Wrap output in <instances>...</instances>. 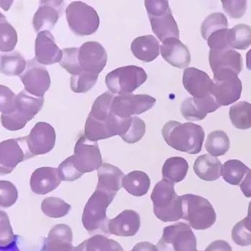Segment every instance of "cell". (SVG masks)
<instances>
[{
	"label": "cell",
	"mask_w": 251,
	"mask_h": 251,
	"mask_svg": "<svg viewBox=\"0 0 251 251\" xmlns=\"http://www.w3.org/2000/svg\"><path fill=\"white\" fill-rule=\"evenodd\" d=\"M114 96L106 92L94 102L84 127V135L90 141L98 142L116 135L122 137L129 129L132 117L124 119L112 111Z\"/></svg>",
	"instance_id": "obj_1"
},
{
	"label": "cell",
	"mask_w": 251,
	"mask_h": 251,
	"mask_svg": "<svg viewBox=\"0 0 251 251\" xmlns=\"http://www.w3.org/2000/svg\"><path fill=\"white\" fill-rule=\"evenodd\" d=\"M162 135L174 149L195 155L202 150L205 131L202 126L196 124L170 121L163 126Z\"/></svg>",
	"instance_id": "obj_2"
},
{
	"label": "cell",
	"mask_w": 251,
	"mask_h": 251,
	"mask_svg": "<svg viewBox=\"0 0 251 251\" xmlns=\"http://www.w3.org/2000/svg\"><path fill=\"white\" fill-rule=\"evenodd\" d=\"M116 195L99 188H97L92 195L84 207L82 215L83 225L89 233L110 234L106 211Z\"/></svg>",
	"instance_id": "obj_3"
},
{
	"label": "cell",
	"mask_w": 251,
	"mask_h": 251,
	"mask_svg": "<svg viewBox=\"0 0 251 251\" xmlns=\"http://www.w3.org/2000/svg\"><path fill=\"white\" fill-rule=\"evenodd\" d=\"M151 200L154 214L163 222H176L182 219V202L176 194L175 183L163 179L155 184Z\"/></svg>",
	"instance_id": "obj_4"
},
{
	"label": "cell",
	"mask_w": 251,
	"mask_h": 251,
	"mask_svg": "<svg viewBox=\"0 0 251 251\" xmlns=\"http://www.w3.org/2000/svg\"><path fill=\"white\" fill-rule=\"evenodd\" d=\"M44 102L45 98L31 96L26 91H21L16 96L11 113L1 115V125L9 131L22 129L40 111Z\"/></svg>",
	"instance_id": "obj_5"
},
{
	"label": "cell",
	"mask_w": 251,
	"mask_h": 251,
	"mask_svg": "<svg viewBox=\"0 0 251 251\" xmlns=\"http://www.w3.org/2000/svg\"><path fill=\"white\" fill-rule=\"evenodd\" d=\"M145 5L152 31L162 43L172 38L179 39V28L172 15L169 1L145 0Z\"/></svg>",
	"instance_id": "obj_6"
},
{
	"label": "cell",
	"mask_w": 251,
	"mask_h": 251,
	"mask_svg": "<svg viewBox=\"0 0 251 251\" xmlns=\"http://www.w3.org/2000/svg\"><path fill=\"white\" fill-rule=\"evenodd\" d=\"M182 202V219L196 230H205L212 226L216 220V214L211 202L193 194L181 196Z\"/></svg>",
	"instance_id": "obj_7"
},
{
	"label": "cell",
	"mask_w": 251,
	"mask_h": 251,
	"mask_svg": "<svg viewBox=\"0 0 251 251\" xmlns=\"http://www.w3.org/2000/svg\"><path fill=\"white\" fill-rule=\"evenodd\" d=\"M147 78L148 75L142 68L126 66L109 73L105 78V84L113 95H129L143 85Z\"/></svg>",
	"instance_id": "obj_8"
},
{
	"label": "cell",
	"mask_w": 251,
	"mask_h": 251,
	"mask_svg": "<svg viewBox=\"0 0 251 251\" xmlns=\"http://www.w3.org/2000/svg\"><path fill=\"white\" fill-rule=\"evenodd\" d=\"M69 28L76 35H92L99 28L100 20L96 10L83 1L71 3L66 10Z\"/></svg>",
	"instance_id": "obj_9"
},
{
	"label": "cell",
	"mask_w": 251,
	"mask_h": 251,
	"mask_svg": "<svg viewBox=\"0 0 251 251\" xmlns=\"http://www.w3.org/2000/svg\"><path fill=\"white\" fill-rule=\"evenodd\" d=\"M155 246L158 251H197V240L190 226L179 222L163 229Z\"/></svg>",
	"instance_id": "obj_10"
},
{
	"label": "cell",
	"mask_w": 251,
	"mask_h": 251,
	"mask_svg": "<svg viewBox=\"0 0 251 251\" xmlns=\"http://www.w3.org/2000/svg\"><path fill=\"white\" fill-rule=\"evenodd\" d=\"M243 85L235 73L224 72L214 74L211 95L219 106H227L241 97Z\"/></svg>",
	"instance_id": "obj_11"
},
{
	"label": "cell",
	"mask_w": 251,
	"mask_h": 251,
	"mask_svg": "<svg viewBox=\"0 0 251 251\" xmlns=\"http://www.w3.org/2000/svg\"><path fill=\"white\" fill-rule=\"evenodd\" d=\"M70 158L75 169L81 175L98 170L102 164V155L98 143L90 141L84 134L77 140L74 154Z\"/></svg>",
	"instance_id": "obj_12"
},
{
	"label": "cell",
	"mask_w": 251,
	"mask_h": 251,
	"mask_svg": "<svg viewBox=\"0 0 251 251\" xmlns=\"http://www.w3.org/2000/svg\"><path fill=\"white\" fill-rule=\"evenodd\" d=\"M27 137L10 139L0 144V174H10L21 162L33 158Z\"/></svg>",
	"instance_id": "obj_13"
},
{
	"label": "cell",
	"mask_w": 251,
	"mask_h": 251,
	"mask_svg": "<svg viewBox=\"0 0 251 251\" xmlns=\"http://www.w3.org/2000/svg\"><path fill=\"white\" fill-rule=\"evenodd\" d=\"M156 100L148 95H118L112 102V111L120 118L140 115L152 108Z\"/></svg>",
	"instance_id": "obj_14"
},
{
	"label": "cell",
	"mask_w": 251,
	"mask_h": 251,
	"mask_svg": "<svg viewBox=\"0 0 251 251\" xmlns=\"http://www.w3.org/2000/svg\"><path fill=\"white\" fill-rule=\"evenodd\" d=\"M25 90L36 98H44L50 87L51 80L46 68L41 66L35 58L28 60L26 69L20 75Z\"/></svg>",
	"instance_id": "obj_15"
},
{
	"label": "cell",
	"mask_w": 251,
	"mask_h": 251,
	"mask_svg": "<svg viewBox=\"0 0 251 251\" xmlns=\"http://www.w3.org/2000/svg\"><path fill=\"white\" fill-rule=\"evenodd\" d=\"M78 61L82 73L99 75L106 66L108 54L99 42H87L78 48Z\"/></svg>",
	"instance_id": "obj_16"
},
{
	"label": "cell",
	"mask_w": 251,
	"mask_h": 251,
	"mask_svg": "<svg viewBox=\"0 0 251 251\" xmlns=\"http://www.w3.org/2000/svg\"><path fill=\"white\" fill-rule=\"evenodd\" d=\"M55 140L54 128L45 122H38L27 136L28 148L34 156L50 152L55 145Z\"/></svg>",
	"instance_id": "obj_17"
},
{
	"label": "cell",
	"mask_w": 251,
	"mask_h": 251,
	"mask_svg": "<svg viewBox=\"0 0 251 251\" xmlns=\"http://www.w3.org/2000/svg\"><path fill=\"white\" fill-rule=\"evenodd\" d=\"M208 59L210 66L214 74L231 72L238 75L243 69L241 54L232 48L222 50H210Z\"/></svg>",
	"instance_id": "obj_18"
},
{
	"label": "cell",
	"mask_w": 251,
	"mask_h": 251,
	"mask_svg": "<svg viewBox=\"0 0 251 251\" xmlns=\"http://www.w3.org/2000/svg\"><path fill=\"white\" fill-rule=\"evenodd\" d=\"M63 1H40L39 8L33 18L36 32L50 31L63 13Z\"/></svg>",
	"instance_id": "obj_19"
},
{
	"label": "cell",
	"mask_w": 251,
	"mask_h": 251,
	"mask_svg": "<svg viewBox=\"0 0 251 251\" xmlns=\"http://www.w3.org/2000/svg\"><path fill=\"white\" fill-rule=\"evenodd\" d=\"M184 89L196 99H202L211 96L213 80L206 73L196 68H187L182 78Z\"/></svg>",
	"instance_id": "obj_20"
},
{
	"label": "cell",
	"mask_w": 251,
	"mask_h": 251,
	"mask_svg": "<svg viewBox=\"0 0 251 251\" xmlns=\"http://www.w3.org/2000/svg\"><path fill=\"white\" fill-rule=\"evenodd\" d=\"M35 59L38 63L45 66L60 63L63 59V51L56 45L50 31L38 33L35 41Z\"/></svg>",
	"instance_id": "obj_21"
},
{
	"label": "cell",
	"mask_w": 251,
	"mask_h": 251,
	"mask_svg": "<svg viewBox=\"0 0 251 251\" xmlns=\"http://www.w3.org/2000/svg\"><path fill=\"white\" fill-rule=\"evenodd\" d=\"M220 108L212 95L202 99L189 98L184 100L181 105V113L189 122L203 120L208 113Z\"/></svg>",
	"instance_id": "obj_22"
},
{
	"label": "cell",
	"mask_w": 251,
	"mask_h": 251,
	"mask_svg": "<svg viewBox=\"0 0 251 251\" xmlns=\"http://www.w3.org/2000/svg\"><path fill=\"white\" fill-rule=\"evenodd\" d=\"M162 57L174 67L187 68L191 63V54L188 48L179 39L172 38L162 43Z\"/></svg>",
	"instance_id": "obj_23"
},
{
	"label": "cell",
	"mask_w": 251,
	"mask_h": 251,
	"mask_svg": "<svg viewBox=\"0 0 251 251\" xmlns=\"http://www.w3.org/2000/svg\"><path fill=\"white\" fill-rule=\"evenodd\" d=\"M140 226V216L133 210H125L108 222L110 234L119 237H133L138 232Z\"/></svg>",
	"instance_id": "obj_24"
},
{
	"label": "cell",
	"mask_w": 251,
	"mask_h": 251,
	"mask_svg": "<svg viewBox=\"0 0 251 251\" xmlns=\"http://www.w3.org/2000/svg\"><path fill=\"white\" fill-rule=\"evenodd\" d=\"M58 169L42 167L36 169L31 175V190L37 195H46L55 190L61 183Z\"/></svg>",
	"instance_id": "obj_25"
},
{
	"label": "cell",
	"mask_w": 251,
	"mask_h": 251,
	"mask_svg": "<svg viewBox=\"0 0 251 251\" xmlns=\"http://www.w3.org/2000/svg\"><path fill=\"white\" fill-rule=\"evenodd\" d=\"M73 232L66 225H57L50 231L42 251H75L72 246Z\"/></svg>",
	"instance_id": "obj_26"
},
{
	"label": "cell",
	"mask_w": 251,
	"mask_h": 251,
	"mask_svg": "<svg viewBox=\"0 0 251 251\" xmlns=\"http://www.w3.org/2000/svg\"><path fill=\"white\" fill-rule=\"evenodd\" d=\"M160 43L152 35H145L136 38L131 45V50L138 60L150 63L157 58L160 54Z\"/></svg>",
	"instance_id": "obj_27"
},
{
	"label": "cell",
	"mask_w": 251,
	"mask_h": 251,
	"mask_svg": "<svg viewBox=\"0 0 251 251\" xmlns=\"http://www.w3.org/2000/svg\"><path fill=\"white\" fill-rule=\"evenodd\" d=\"M98 183L97 188L110 193H117L122 189L125 175L121 169L110 163H102L98 170Z\"/></svg>",
	"instance_id": "obj_28"
},
{
	"label": "cell",
	"mask_w": 251,
	"mask_h": 251,
	"mask_svg": "<svg viewBox=\"0 0 251 251\" xmlns=\"http://www.w3.org/2000/svg\"><path fill=\"white\" fill-rule=\"evenodd\" d=\"M222 166L217 158L205 154L198 157L193 168L198 177L205 181H212L222 176Z\"/></svg>",
	"instance_id": "obj_29"
},
{
	"label": "cell",
	"mask_w": 251,
	"mask_h": 251,
	"mask_svg": "<svg viewBox=\"0 0 251 251\" xmlns=\"http://www.w3.org/2000/svg\"><path fill=\"white\" fill-rule=\"evenodd\" d=\"M122 187L129 194L141 197L148 193L151 187V179L145 172L133 171L125 176L122 180Z\"/></svg>",
	"instance_id": "obj_30"
},
{
	"label": "cell",
	"mask_w": 251,
	"mask_h": 251,
	"mask_svg": "<svg viewBox=\"0 0 251 251\" xmlns=\"http://www.w3.org/2000/svg\"><path fill=\"white\" fill-rule=\"evenodd\" d=\"M187 161L181 157L168 158L162 168L163 179L174 183H178L185 178L188 172Z\"/></svg>",
	"instance_id": "obj_31"
},
{
	"label": "cell",
	"mask_w": 251,
	"mask_h": 251,
	"mask_svg": "<svg viewBox=\"0 0 251 251\" xmlns=\"http://www.w3.org/2000/svg\"><path fill=\"white\" fill-rule=\"evenodd\" d=\"M75 251H124V249L118 242L96 234L78 245Z\"/></svg>",
	"instance_id": "obj_32"
},
{
	"label": "cell",
	"mask_w": 251,
	"mask_h": 251,
	"mask_svg": "<svg viewBox=\"0 0 251 251\" xmlns=\"http://www.w3.org/2000/svg\"><path fill=\"white\" fill-rule=\"evenodd\" d=\"M251 172L250 169L239 160H229L222 166V175L226 182L232 185H240L243 178Z\"/></svg>",
	"instance_id": "obj_33"
},
{
	"label": "cell",
	"mask_w": 251,
	"mask_h": 251,
	"mask_svg": "<svg viewBox=\"0 0 251 251\" xmlns=\"http://www.w3.org/2000/svg\"><path fill=\"white\" fill-rule=\"evenodd\" d=\"M25 58L18 51H13L1 55V72L8 76L21 75L26 69Z\"/></svg>",
	"instance_id": "obj_34"
},
{
	"label": "cell",
	"mask_w": 251,
	"mask_h": 251,
	"mask_svg": "<svg viewBox=\"0 0 251 251\" xmlns=\"http://www.w3.org/2000/svg\"><path fill=\"white\" fill-rule=\"evenodd\" d=\"M205 147L210 155L214 157L221 156L226 154L229 151L230 141L225 131L217 130L208 134Z\"/></svg>",
	"instance_id": "obj_35"
},
{
	"label": "cell",
	"mask_w": 251,
	"mask_h": 251,
	"mask_svg": "<svg viewBox=\"0 0 251 251\" xmlns=\"http://www.w3.org/2000/svg\"><path fill=\"white\" fill-rule=\"evenodd\" d=\"M229 118L234 127L246 130L251 128V104L240 101L229 109Z\"/></svg>",
	"instance_id": "obj_36"
},
{
	"label": "cell",
	"mask_w": 251,
	"mask_h": 251,
	"mask_svg": "<svg viewBox=\"0 0 251 251\" xmlns=\"http://www.w3.org/2000/svg\"><path fill=\"white\" fill-rule=\"evenodd\" d=\"M228 44L232 49L246 50L251 45V27L238 24L229 29Z\"/></svg>",
	"instance_id": "obj_37"
},
{
	"label": "cell",
	"mask_w": 251,
	"mask_h": 251,
	"mask_svg": "<svg viewBox=\"0 0 251 251\" xmlns=\"http://www.w3.org/2000/svg\"><path fill=\"white\" fill-rule=\"evenodd\" d=\"M0 50L3 52H11L18 42V34L13 25L0 15Z\"/></svg>",
	"instance_id": "obj_38"
},
{
	"label": "cell",
	"mask_w": 251,
	"mask_h": 251,
	"mask_svg": "<svg viewBox=\"0 0 251 251\" xmlns=\"http://www.w3.org/2000/svg\"><path fill=\"white\" fill-rule=\"evenodd\" d=\"M41 208L45 215L57 219L67 215L72 206L60 198L48 197L42 201Z\"/></svg>",
	"instance_id": "obj_39"
},
{
	"label": "cell",
	"mask_w": 251,
	"mask_h": 251,
	"mask_svg": "<svg viewBox=\"0 0 251 251\" xmlns=\"http://www.w3.org/2000/svg\"><path fill=\"white\" fill-rule=\"evenodd\" d=\"M228 28V21L225 15L222 13H215L209 15L201 25V34L207 40L213 33L219 30Z\"/></svg>",
	"instance_id": "obj_40"
},
{
	"label": "cell",
	"mask_w": 251,
	"mask_h": 251,
	"mask_svg": "<svg viewBox=\"0 0 251 251\" xmlns=\"http://www.w3.org/2000/svg\"><path fill=\"white\" fill-rule=\"evenodd\" d=\"M98 79V75L82 73L80 75L71 77V89L75 93H85L95 85Z\"/></svg>",
	"instance_id": "obj_41"
},
{
	"label": "cell",
	"mask_w": 251,
	"mask_h": 251,
	"mask_svg": "<svg viewBox=\"0 0 251 251\" xmlns=\"http://www.w3.org/2000/svg\"><path fill=\"white\" fill-rule=\"evenodd\" d=\"M62 51H63V59L60 61V66L66 70V72L72 74V76L82 74V71L78 65V48H65Z\"/></svg>",
	"instance_id": "obj_42"
},
{
	"label": "cell",
	"mask_w": 251,
	"mask_h": 251,
	"mask_svg": "<svg viewBox=\"0 0 251 251\" xmlns=\"http://www.w3.org/2000/svg\"><path fill=\"white\" fill-rule=\"evenodd\" d=\"M0 206L9 208L16 203L18 198V192L16 186L9 181H0Z\"/></svg>",
	"instance_id": "obj_43"
},
{
	"label": "cell",
	"mask_w": 251,
	"mask_h": 251,
	"mask_svg": "<svg viewBox=\"0 0 251 251\" xmlns=\"http://www.w3.org/2000/svg\"><path fill=\"white\" fill-rule=\"evenodd\" d=\"M146 131V125L145 122L138 117H132L131 126L122 138L124 141L128 144L138 143L142 140Z\"/></svg>",
	"instance_id": "obj_44"
},
{
	"label": "cell",
	"mask_w": 251,
	"mask_h": 251,
	"mask_svg": "<svg viewBox=\"0 0 251 251\" xmlns=\"http://www.w3.org/2000/svg\"><path fill=\"white\" fill-rule=\"evenodd\" d=\"M232 240L238 246H249L251 245V231L249 230L243 221L237 222L232 231Z\"/></svg>",
	"instance_id": "obj_45"
},
{
	"label": "cell",
	"mask_w": 251,
	"mask_h": 251,
	"mask_svg": "<svg viewBox=\"0 0 251 251\" xmlns=\"http://www.w3.org/2000/svg\"><path fill=\"white\" fill-rule=\"evenodd\" d=\"M224 10L232 18H241L246 13L247 9V1L240 0H222Z\"/></svg>",
	"instance_id": "obj_46"
},
{
	"label": "cell",
	"mask_w": 251,
	"mask_h": 251,
	"mask_svg": "<svg viewBox=\"0 0 251 251\" xmlns=\"http://www.w3.org/2000/svg\"><path fill=\"white\" fill-rule=\"evenodd\" d=\"M228 32H229V29L226 28V29L219 30L213 33L207 39L208 46L211 50H222L231 48L228 44Z\"/></svg>",
	"instance_id": "obj_47"
},
{
	"label": "cell",
	"mask_w": 251,
	"mask_h": 251,
	"mask_svg": "<svg viewBox=\"0 0 251 251\" xmlns=\"http://www.w3.org/2000/svg\"><path fill=\"white\" fill-rule=\"evenodd\" d=\"M58 171L62 181H75V180L79 179L83 175L75 169L70 157L60 163L58 167Z\"/></svg>",
	"instance_id": "obj_48"
},
{
	"label": "cell",
	"mask_w": 251,
	"mask_h": 251,
	"mask_svg": "<svg viewBox=\"0 0 251 251\" xmlns=\"http://www.w3.org/2000/svg\"><path fill=\"white\" fill-rule=\"evenodd\" d=\"M1 215V248L6 247L16 241V236L12 231L8 216L4 211H0Z\"/></svg>",
	"instance_id": "obj_49"
},
{
	"label": "cell",
	"mask_w": 251,
	"mask_h": 251,
	"mask_svg": "<svg viewBox=\"0 0 251 251\" xmlns=\"http://www.w3.org/2000/svg\"><path fill=\"white\" fill-rule=\"evenodd\" d=\"M1 95V115H7L11 113L14 106L15 100L17 95H15L11 90L4 85L0 86Z\"/></svg>",
	"instance_id": "obj_50"
},
{
	"label": "cell",
	"mask_w": 251,
	"mask_h": 251,
	"mask_svg": "<svg viewBox=\"0 0 251 251\" xmlns=\"http://www.w3.org/2000/svg\"><path fill=\"white\" fill-rule=\"evenodd\" d=\"M204 251H232V249L227 242L219 240L211 243Z\"/></svg>",
	"instance_id": "obj_51"
},
{
	"label": "cell",
	"mask_w": 251,
	"mask_h": 251,
	"mask_svg": "<svg viewBox=\"0 0 251 251\" xmlns=\"http://www.w3.org/2000/svg\"><path fill=\"white\" fill-rule=\"evenodd\" d=\"M240 189L246 198H251V172L246 175L245 179L242 181Z\"/></svg>",
	"instance_id": "obj_52"
},
{
	"label": "cell",
	"mask_w": 251,
	"mask_h": 251,
	"mask_svg": "<svg viewBox=\"0 0 251 251\" xmlns=\"http://www.w3.org/2000/svg\"><path fill=\"white\" fill-rule=\"evenodd\" d=\"M131 251H158L156 246L148 242L137 243Z\"/></svg>",
	"instance_id": "obj_53"
},
{
	"label": "cell",
	"mask_w": 251,
	"mask_h": 251,
	"mask_svg": "<svg viewBox=\"0 0 251 251\" xmlns=\"http://www.w3.org/2000/svg\"><path fill=\"white\" fill-rule=\"evenodd\" d=\"M243 222H244L245 225L246 227L251 231V201L249 202V213H248V216L243 219Z\"/></svg>",
	"instance_id": "obj_54"
},
{
	"label": "cell",
	"mask_w": 251,
	"mask_h": 251,
	"mask_svg": "<svg viewBox=\"0 0 251 251\" xmlns=\"http://www.w3.org/2000/svg\"><path fill=\"white\" fill-rule=\"evenodd\" d=\"M1 251H20L18 250L16 242H13L12 244L9 245L6 247L1 248Z\"/></svg>",
	"instance_id": "obj_55"
},
{
	"label": "cell",
	"mask_w": 251,
	"mask_h": 251,
	"mask_svg": "<svg viewBox=\"0 0 251 251\" xmlns=\"http://www.w3.org/2000/svg\"><path fill=\"white\" fill-rule=\"evenodd\" d=\"M246 66L251 71V49L246 54Z\"/></svg>",
	"instance_id": "obj_56"
},
{
	"label": "cell",
	"mask_w": 251,
	"mask_h": 251,
	"mask_svg": "<svg viewBox=\"0 0 251 251\" xmlns=\"http://www.w3.org/2000/svg\"></svg>",
	"instance_id": "obj_57"
}]
</instances>
